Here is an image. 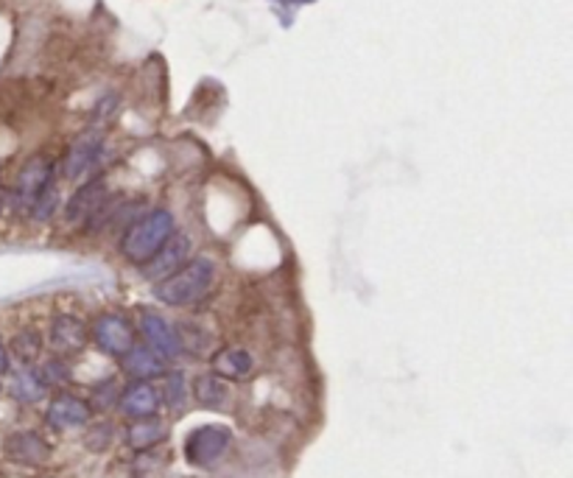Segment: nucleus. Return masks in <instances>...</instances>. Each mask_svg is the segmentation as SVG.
I'll use <instances>...</instances> for the list:
<instances>
[{"label":"nucleus","mask_w":573,"mask_h":478,"mask_svg":"<svg viewBox=\"0 0 573 478\" xmlns=\"http://www.w3.org/2000/svg\"><path fill=\"white\" fill-rule=\"evenodd\" d=\"M166 440V425L160 423L157 418H148V420H135L126 431V442H130V448L135 451H148L155 448L157 442Z\"/></svg>","instance_id":"17"},{"label":"nucleus","mask_w":573,"mask_h":478,"mask_svg":"<svg viewBox=\"0 0 573 478\" xmlns=\"http://www.w3.org/2000/svg\"><path fill=\"white\" fill-rule=\"evenodd\" d=\"M45 392H48V383L37 369H23L12 383V394L23 403H37V400L45 398Z\"/></svg>","instance_id":"18"},{"label":"nucleus","mask_w":573,"mask_h":478,"mask_svg":"<svg viewBox=\"0 0 573 478\" xmlns=\"http://www.w3.org/2000/svg\"><path fill=\"white\" fill-rule=\"evenodd\" d=\"M101 152H104V135H101V132H85L81 137H76L74 146L65 154L63 174L68 179L87 177L90 168L101 159Z\"/></svg>","instance_id":"9"},{"label":"nucleus","mask_w":573,"mask_h":478,"mask_svg":"<svg viewBox=\"0 0 573 478\" xmlns=\"http://www.w3.org/2000/svg\"><path fill=\"white\" fill-rule=\"evenodd\" d=\"M56 208H59V193H56V188H50V190H45L43 199H40V202L34 204L32 215H34V219L45 221V219H50V215L56 213Z\"/></svg>","instance_id":"23"},{"label":"nucleus","mask_w":573,"mask_h":478,"mask_svg":"<svg viewBox=\"0 0 573 478\" xmlns=\"http://www.w3.org/2000/svg\"><path fill=\"white\" fill-rule=\"evenodd\" d=\"M117 403H121V411H124L126 418L148 420L157 418V411L162 405V394L157 392V387H151V380H135L121 392Z\"/></svg>","instance_id":"11"},{"label":"nucleus","mask_w":573,"mask_h":478,"mask_svg":"<svg viewBox=\"0 0 573 478\" xmlns=\"http://www.w3.org/2000/svg\"><path fill=\"white\" fill-rule=\"evenodd\" d=\"M7 456L9 459L20 462V465H43V462H48L50 448L48 442H45L40 434L20 431V434H12L7 440Z\"/></svg>","instance_id":"13"},{"label":"nucleus","mask_w":573,"mask_h":478,"mask_svg":"<svg viewBox=\"0 0 573 478\" xmlns=\"http://www.w3.org/2000/svg\"><path fill=\"white\" fill-rule=\"evenodd\" d=\"M93 342L106 356L124 358L137 344V336L130 319L121 316V313H104V316L96 319Z\"/></svg>","instance_id":"4"},{"label":"nucleus","mask_w":573,"mask_h":478,"mask_svg":"<svg viewBox=\"0 0 573 478\" xmlns=\"http://www.w3.org/2000/svg\"><path fill=\"white\" fill-rule=\"evenodd\" d=\"M213 280H216V264L210 258H193L182 269L173 271V275L157 280L155 297L162 305L171 308L196 305V302H202L210 294Z\"/></svg>","instance_id":"1"},{"label":"nucleus","mask_w":573,"mask_h":478,"mask_svg":"<svg viewBox=\"0 0 573 478\" xmlns=\"http://www.w3.org/2000/svg\"><path fill=\"white\" fill-rule=\"evenodd\" d=\"M124 369L135 380L160 378V375H166V358L157 356L155 349L146 347V344H135L124 356Z\"/></svg>","instance_id":"15"},{"label":"nucleus","mask_w":573,"mask_h":478,"mask_svg":"<svg viewBox=\"0 0 573 478\" xmlns=\"http://www.w3.org/2000/svg\"><path fill=\"white\" fill-rule=\"evenodd\" d=\"M255 369V358L249 349L244 347H222L213 356V375L222 380H240L249 378Z\"/></svg>","instance_id":"14"},{"label":"nucleus","mask_w":573,"mask_h":478,"mask_svg":"<svg viewBox=\"0 0 573 478\" xmlns=\"http://www.w3.org/2000/svg\"><path fill=\"white\" fill-rule=\"evenodd\" d=\"M117 398H121V392H117L115 378H106L104 383H101V387H96V392H93L96 409H110L112 403H117Z\"/></svg>","instance_id":"21"},{"label":"nucleus","mask_w":573,"mask_h":478,"mask_svg":"<svg viewBox=\"0 0 573 478\" xmlns=\"http://www.w3.org/2000/svg\"><path fill=\"white\" fill-rule=\"evenodd\" d=\"M193 394L204 409H224L229 403L227 380H222L218 375H199L193 383Z\"/></svg>","instance_id":"16"},{"label":"nucleus","mask_w":573,"mask_h":478,"mask_svg":"<svg viewBox=\"0 0 573 478\" xmlns=\"http://www.w3.org/2000/svg\"><path fill=\"white\" fill-rule=\"evenodd\" d=\"M112 442V425L110 423H99L90 429L87 434V448L90 451H106Z\"/></svg>","instance_id":"22"},{"label":"nucleus","mask_w":573,"mask_h":478,"mask_svg":"<svg viewBox=\"0 0 573 478\" xmlns=\"http://www.w3.org/2000/svg\"><path fill=\"white\" fill-rule=\"evenodd\" d=\"M233 434L224 425H202V429L191 431L186 442V456L193 467H210L216 465L224 454H227Z\"/></svg>","instance_id":"5"},{"label":"nucleus","mask_w":573,"mask_h":478,"mask_svg":"<svg viewBox=\"0 0 573 478\" xmlns=\"http://www.w3.org/2000/svg\"><path fill=\"white\" fill-rule=\"evenodd\" d=\"M177 233V219H173L171 210H151L143 219H137L130 230L124 233L121 241V252L124 258L132 264L143 266L146 260H151L160 252V246L166 244L171 235Z\"/></svg>","instance_id":"2"},{"label":"nucleus","mask_w":573,"mask_h":478,"mask_svg":"<svg viewBox=\"0 0 573 478\" xmlns=\"http://www.w3.org/2000/svg\"><path fill=\"white\" fill-rule=\"evenodd\" d=\"M106 199H110V190H106L104 179H90V182L81 185L74 197H70V202L65 204V221L74 224V227H81V224H87V221L99 213Z\"/></svg>","instance_id":"8"},{"label":"nucleus","mask_w":573,"mask_h":478,"mask_svg":"<svg viewBox=\"0 0 573 478\" xmlns=\"http://www.w3.org/2000/svg\"><path fill=\"white\" fill-rule=\"evenodd\" d=\"M188 400V380L182 373H171L166 378V403L171 409H182Z\"/></svg>","instance_id":"20"},{"label":"nucleus","mask_w":573,"mask_h":478,"mask_svg":"<svg viewBox=\"0 0 573 478\" xmlns=\"http://www.w3.org/2000/svg\"><path fill=\"white\" fill-rule=\"evenodd\" d=\"M48 425L56 431H70V429H81V425L90 423L93 418V405L87 400L76 398L70 392H59L48 405Z\"/></svg>","instance_id":"10"},{"label":"nucleus","mask_w":573,"mask_h":478,"mask_svg":"<svg viewBox=\"0 0 573 478\" xmlns=\"http://www.w3.org/2000/svg\"><path fill=\"white\" fill-rule=\"evenodd\" d=\"M87 344V325L74 313H59V316L50 322V347L59 353V356H74L79 349H85Z\"/></svg>","instance_id":"12"},{"label":"nucleus","mask_w":573,"mask_h":478,"mask_svg":"<svg viewBox=\"0 0 573 478\" xmlns=\"http://www.w3.org/2000/svg\"><path fill=\"white\" fill-rule=\"evenodd\" d=\"M9 369V349L3 347V342H0V375L7 373Z\"/></svg>","instance_id":"24"},{"label":"nucleus","mask_w":573,"mask_h":478,"mask_svg":"<svg viewBox=\"0 0 573 478\" xmlns=\"http://www.w3.org/2000/svg\"><path fill=\"white\" fill-rule=\"evenodd\" d=\"M280 3H305V0H280Z\"/></svg>","instance_id":"26"},{"label":"nucleus","mask_w":573,"mask_h":478,"mask_svg":"<svg viewBox=\"0 0 573 478\" xmlns=\"http://www.w3.org/2000/svg\"><path fill=\"white\" fill-rule=\"evenodd\" d=\"M14 356L29 367V364L37 362L40 349H43V338H40L37 331H23L20 336H14Z\"/></svg>","instance_id":"19"},{"label":"nucleus","mask_w":573,"mask_h":478,"mask_svg":"<svg viewBox=\"0 0 573 478\" xmlns=\"http://www.w3.org/2000/svg\"><path fill=\"white\" fill-rule=\"evenodd\" d=\"M141 333L146 338V347H151L160 358L171 362V358L182 356V336H179L177 327L162 319L155 311H143L141 313Z\"/></svg>","instance_id":"6"},{"label":"nucleus","mask_w":573,"mask_h":478,"mask_svg":"<svg viewBox=\"0 0 573 478\" xmlns=\"http://www.w3.org/2000/svg\"><path fill=\"white\" fill-rule=\"evenodd\" d=\"M188 255H191V238L182 233H173L166 244L160 246L155 258L143 264V277L151 282L162 280V277L173 275L177 269L188 264Z\"/></svg>","instance_id":"7"},{"label":"nucleus","mask_w":573,"mask_h":478,"mask_svg":"<svg viewBox=\"0 0 573 478\" xmlns=\"http://www.w3.org/2000/svg\"><path fill=\"white\" fill-rule=\"evenodd\" d=\"M54 174H56V166L48 157L29 159V163L20 168L18 179H14L12 208L20 210V213H23V210L32 213V208L43 199L45 190L54 188Z\"/></svg>","instance_id":"3"},{"label":"nucleus","mask_w":573,"mask_h":478,"mask_svg":"<svg viewBox=\"0 0 573 478\" xmlns=\"http://www.w3.org/2000/svg\"><path fill=\"white\" fill-rule=\"evenodd\" d=\"M7 190H3V185H0V215H3V208H7Z\"/></svg>","instance_id":"25"}]
</instances>
